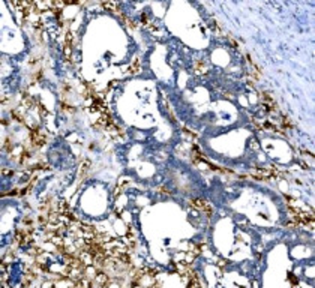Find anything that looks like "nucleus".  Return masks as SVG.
Masks as SVG:
<instances>
[{
  "label": "nucleus",
  "instance_id": "5",
  "mask_svg": "<svg viewBox=\"0 0 315 288\" xmlns=\"http://www.w3.org/2000/svg\"><path fill=\"white\" fill-rule=\"evenodd\" d=\"M102 6L107 9V11H111L113 14H120V9H119V5H116L113 2H104Z\"/></svg>",
  "mask_w": 315,
  "mask_h": 288
},
{
  "label": "nucleus",
  "instance_id": "20",
  "mask_svg": "<svg viewBox=\"0 0 315 288\" xmlns=\"http://www.w3.org/2000/svg\"><path fill=\"white\" fill-rule=\"evenodd\" d=\"M65 56L66 59H71V45H65Z\"/></svg>",
  "mask_w": 315,
  "mask_h": 288
},
{
  "label": "nucleus",
  "instance_id": "3",
  "mask_svg": "<svg viewBox=\"0 0 315 288\" xmlns=\"http://www.w3.org/2000/svg\"><path fill=\"white\" fill-rule=\"evenodd\" d=\"M210 27H212V30L218 35V36H224L225 35V29L222 27V24L218 21V20H212L210 21Z\"/></svg>",
  "mask_w": 315,
  "mask_h": 288
},
{
  "label": "nucleus",
  "instance_id": "8",
  "mask_svg": "<svg viewBox=\"0 0 315 288\" xmlns=\"http://www.w3.org/2000/svg\"><path fill=\"white\" fill-rule=\"evenodd\" d=\"M120 20L123 21L125 24H126V27H129V29H135V27H137L135 23H134V21L129 18V17H126L125 14H120Z\"/></svg>",
  "mask_w": 315,
  "mask_h": 288
},
{
  "label": "nucleus",
  "instance_id": "21",
  "mask_svg": "<svg viewBox=\"0 0 315 288\" xmlns=\"http://www.w3.org/2000/svg\"><path fill=\"white\" fill-rule=\"evenodd\" d=\"M41 78H42V71H38V72L33 75V80H41Z\"/></svg>",
  "mask_w": 315,
  "mask_h": 288
},
{
  "label": "nucleus",
  "instance_id": "7",
  "mask_svg": "<svg viewBox=\"0 0 315 288\" xmlns=\"http://www.w3.org/2000/svg\"><path fill=\"white\" fill-rule=\"evenodd\" d=\"M140 69H141V62H140V59H135V60L132 62L131 68H129V72L131 74H138Z\"/></svg>",
  "mask_w": 315,
  "mask_h": 288
},
{
  "label": "nucleus",
  "instance_id": "19",
  "mask_svg": "<svg viewBox=\"0 0 315 288\" xmlns=\"http://www.w3.org/2000/svg\"><path fill=\"white\" fill-rule=\"evenodd\" d=\"M287 227L290 228V230H296V228L299 227V224H297L296 221H291V222H287Z\"/></svg>",
  "mask_w": 315,
  "mask_h": 288
},
{
  "label": "nucleus",
  "instance_id": "15",
  "mask_svg": "<svg viewBox=\"0 0 315 288\" xmlns=\"http://www.w3.org/2000/svg\"><path fill=\"white\" fill-rule=\"evenodd\" d=\"M57 210L62 212V213H65V212L68 210V204H66V201H60L59 206H57Z\"/></svg>",
  "mask_w": 315,
  "mask_h": 288
},
{
  "label": "nucleus",
  "instance_id": "22",
  "mask_svg": "<svg viewBox=\"0 0 315 288\" xmlns=\"http://www.w3.org/2000/svg\"><path fill=\"white\" fill-rule=\"evenodd\" d=\"M141 21L146 23V26H149V24H150V23H149V18H147V15H146V14L141 15Z\"/></svg>",
  "mask_w": 315,
  "mask_h": 288
},
{
  "label": "nucleus",
  "instance_id": "11",
  "mask_svg": "<svg viewBox=\"0 0 315 288\" xmlns=\"http://www.w3.org/2000/svg\"><path fill=\"white\" fill-rule=\"evenodd\" d=\"M11 114H12V117H14V119H15V120H18L20 123H23V122H24V117H23V114L20 113L18 110H12V111H11Z\"/></svg>",
  "mask_w": 315,
  "mask_h": 288
},
{
  "label": "nucleus",
  "instance_id": "18",
  "mask_svg": "<svg viewBox=\"0 0 315 288\" xmlns=\"http://www.w3.org/2000/svg\"><path fill=\"white\" fill-rule=\"evenodd\" d=\"M5 150H6V152L12 150V144H11V140H9V138L5 140Z\"/></svg>",
  "mask_w": 315,
  "mask_h": 288
},
{
  "label": "nucleus",
  "instance_id": "6",
  "mask_svg": "<svg viewBox=\"0 0 315 288\" xmlns=\"http://www.w3.org/2000/svg\"><path fill=\"white\" fill-rule=\"evenodd\" d=\"M90 165H92V162H90V161H84L83 164H81V168H80V179H83V177H84V174H87V171L90 170Z\"/></svg>",
  "mask_w": 315,
  "mask_h": 288
},
{
  "label": "nucleus",
  "instance_id": "9",
  "mask_svg": "<svg viewBox=\"0 0 315 288\" xmlns=\"http://www.w3.org/2000/svg\"><path fill=\"white\" fill-rule=\"evenodd\" d=\"M128 185H129V180H123V182H120V183H119V186L116 188V191H114V197H117L119 194H120V191H123Z\"/></svg>",
  "mask_w": 315,
  "mask_h": 288
},
{
  "label": "nucleus",
  "instance_id": "4",
  "mask_svg": "<svg viewBox=\"0 0 315 288\" xmlns=\"http://www.w3.org/2000/svg\"><path fill=\"white\" fill-rule=\"evenodd\" d=\"M206 71H207V66H206V63H204L203 60H197L195 62V65H194V72L195 74L203 75V74H206Z\"/></svg>",
  "mask_w": 315,
  "mask_h": 288
},
{
  "label": "nucleus",
  "instance_id": "12",
  "mask_svg": "<svg viewBox=\"0 0 315 288\" xmlns=\"http://www.w3.org/2000/svg\"><path fill=\"white\" fill-rule=\"evenodd\" d=\"M282 125H284V128H287V129L293 128V123H291V120L288 119L287 116H284V114H282Z\"/></svg>",
  "mask_w": 315,
  "mask_h": 288
},
{
  "label": "nucleus",
  "instance_id": "16",
  "mask_svg": "<svg viewBox=\"0 0 315 288\" xmlns=\"http://www.w3.org/2000/svg\"><path fill=\"white\" fill-rule=\"evenodd\" d=\"M62 110H63V111H66V113H75V108L69 107V105H68V104H65V102L62 104Z\"/></svg>",
  "mask_w": 315,
  "mask_h": 288
},
{
  "label": "nucleus",
  "instance_id": "13",
  "mask_svg": "<svg viewBox=\"0 0 315 288\" xmlns=\"http://www.w3.org/2000/svg\"><path fill=\"white\" fill-rule=\"evenodd\" d=\"M72 38H74L72 32H68L66 36H65V45H71L72 47Z\"/></svg>",
  "mask_w": 315,
  "mask_h": 288
},
{
  "label": "nucleus",
  "instance_id": "17",
  "mask_svg": "<svg viewBox=\"0 0 315 288\" xmlns=\"http://www.w3.org/2000/svg\"><path fill=\"white\" fill-rule=\"evenodd\" d=\"M158 191H159L162 195H170V194H171V191H168L165 186H159V188H158Z\"/></svg>",
  "mask_w": 315,
  "mask_h": 288
},
{
  "label": "nucleus",
  "instance_id": "10",
  "mask_svg": "<svg viewBox=\"0 0 315 288\" xmlns=\"http://www.w3.org/2000/svg\"><path fill=\"white\" fill-rule=\"evenodd\" d=\"M159 273V270L158 269H153V267H146V276H149V278H156V275Z\"/></svg>",
  "mask_w": 315,
  "mask_h": 288
},
{
  "label": "nucleus",
  "instance_id": "24",
  "mask_svg": "<svg viewBox=\"0 0 315 288\" xmlns=\"http://www.w3.org/2000/svg\"><path fill=\"white\" fill-rule=\"evenodd\" d=\"M152 285H153V287H161V282H153Z\"/></svg>",
  "mask_w": 315,
  "mask_h": 288
},
{
  "label": "nucleus",
  "instance_id": "1",
  "mask_svg": "<svg viewBox=\"0 0 315 288\" xmlns=\"http://www.w3.org/2000/svg\"><path fill=\"white\" fill-rule=\"evenodd\" d=\"M260 95H261V101H262V105L266 107V110L269 111V113H273V111L276 110V102H275V99L272 98V95L267 93V92H261Z\"/></svg>",
  "mask_w": 315,
  "mask_h": 288
},
{
  "label": "nucleus",
  "instance_id": "14",
  "mask_svg": "<svg viewBox=\"0 0 315 288\" xmlns=\"http://www.w3.org/2000/svg\"><path fill=\"white\" fill-rule=\"evenodd\" d=\"M38 110H39V114L42 116V117H45L47 114H48V111H47V108H45L44 104H38Z\"/></svg>",
  "mask_w": 315,
  "mask_h": 288
},
{
  "label": "nucleus",
  "instance_id": "2",
  "mask_svg": "<svg viewBox=\"0 0 315 288\" xmlns=\"http://www.w3.org/2000/svg\"><path fill=\"white\" fill-rule=\"evenodd\" d=\"M192 204H194L195 209L203 210L204 213H206L207 218L212 216V207H210V204L207 201H204V200H201V198H195V200H192Z\"/></svg>",
  "mask_w": 315,
  "mask_h": 288
},
{
  "label": "nucleus",
  "instance_id": "23",
  "mask_svg": "<svg viewBox=\"0 0 315 288\" xmlns=\"http://www.w3.org/2000/svg\"><path fill=\"white\" fill-rule=\"evenodd\" d=\"M290 279H291V282H293V284H296V282H297V281L294 279V276H293V275H290Z\"/></svg>",
  "mask_w": 315,
  "mask_h": 288
}]
</instances>
